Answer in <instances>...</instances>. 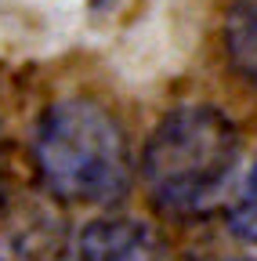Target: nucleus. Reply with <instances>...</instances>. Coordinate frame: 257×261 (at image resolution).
<instances>
[{
  "label": "nucleus",
  "mask_w": 257,
  "mask_h": 261,
  "mask_svg": "<svg viewBox=\"0 0 257 261\" xmlns=\"http://www.w3.org/2000/svg\"><path fill=\"white\" fill-rule=\"evenodd\" d=\"M33 160L40 185L62 203H112L131 189V145L120 120L91 98H62L47 106Z\"/></svg>",
  "instance_id": "nucleus-2"
},
{
  "label": "nucleus",
  "mask_w": 257,
  "mask_h": 261,
  "mask_svg": "<svg viewBox=\"0 0 257 261\" xmlns=\"http://www.w3.org/2000/svg\"><path fill=\"white\" fill-rule=\"evenodd\" d=\"M229 225L243 243L257 247V160L246 167L232 203H229Z\"/></svg>",
  "instance_id": "nucleus-5"
},
{
  "label": "nucleus",
  "mask_w": 257,
  "mask_h": 261,
  "mask_svg": "<svg viewBox=\"0 0 257 261\" xmlns=\"http://www.w3.org/2000/svg\"><path fill=\"white\" fill-rule=\"evenodd\" d=\"M62 261H163V247L145 221L94 218L69 240Z\"/></svg>",
  "instance_id": "nucleus-3"
},
{
  "label": "nucleus",
  "mask_w": 257,
  "mask_h": 261,
  "mask_svg": "<svg viewBox=\"0 0 257 261\" xmlns=\"http://www.w3.org/2000/svg\"><path fill=\"white\" fill-rule=\"evenodd\" d=\"M0 261H25V257H18V254H4V250H0Z\"/></svg>",
  "instance_id": "nucleus-7"
},
{
  "label": "nucleus",
  "mask_w": 257,
  "mask_h": 261,
  "mask_svg": "<svg viewBox=\"0 0 257 261\" xmlns=\"http://www.w3.org/2000/svg\"><path fill=\"white\" fill-rule=\"evenodd\" d=\"M0 200H4V138H0Z\"/></svg>",
  "instance_id": "nucleus-6"
},
{
  "label": "nucleus",
  "mask_w": 257,
  "mask_h": 261,
  "mask_svg": "<svg viewBox=\"0 0 257 261\" xmlns=\"http://www.w3.org/2000/svg\"><path fill=\"white\" fill-rule=\"evenodd\" d=\"M239 167V130L217 106H178L145 142L141 185L159 214L196 218L224 200Z\"/></svg>",
  "instance_id": "nucleus-1"
},
{
  "label": "nucleus",
  "mask_w": 257,
  "mask_h": 261,
  "mask_svg": "<svg viewBox=\"0 0 257 261\" xmlns=\"http://www.w3.org/2000/svg\"><path fill=\"white\" fill-rule=\"evenodd\" d=\"M224 58L257 91V0H236L224 15Z\"/></svg>",
  "instance_id": "nucleus-4"
}]
</instances>
